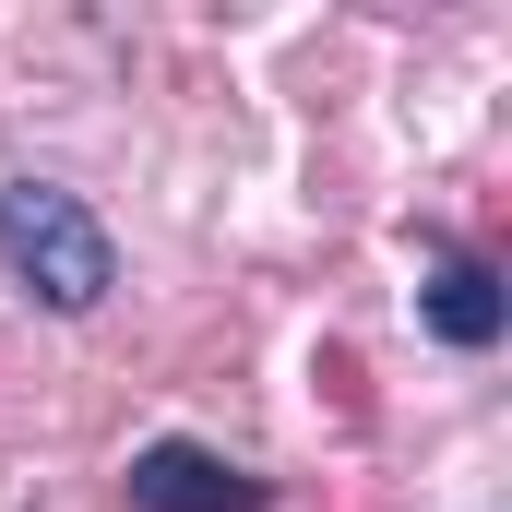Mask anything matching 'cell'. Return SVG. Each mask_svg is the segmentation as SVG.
Returning <instances> with one entry per match:
<instances>
[{
	"mask_svg": "<svg viewBox=\"0 0 512 512\" xmlns=\"http://www.w3.org/2000/svg\"><path fill=\"white\" fill-rule=\"evenodd\" d=\"M0 274H12L24 298H48V310H108V286H120V239H108L72 191L12 179V191H0Z\"/></svg>",
	"mask_w": 512,
	"mask_h": 512,
	"instance_id": "cell-1",
	"label": "cell"
},
{
	"mask_svg": "<svg viewBox=\"0 0 512 512\" xmlns=\"http://www.w3.org/2000/svg\"><path fill=\"white\" fill-rule=\"evenodd\" d=\"M120 489H131V512H262L274 501V477L227 465L215 441H143Z\"/></svg>",
	"mask_w": 512,
	"mask_h": 512,
	"instance_id": "cell-2",
	"label": "cell"
},
{
	"mask_svg": "<svg viewBox=\"0 0 512 512\" xmlns=\"http://www.w3.org/2000/svg\"><path fill=\"white\" fill-rule=\"evenodd\" d=\"M417 322H429L453 358H489V346L512 334V286L489 274V262H465V251H453V262H429V286H417Z\"/></svg>",
	"mask_w": 512,
	"mask_h": 512,
	"instance_id": "cell-3",
	"label": "cell"
}]
</instances>
